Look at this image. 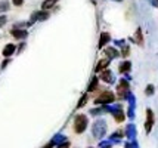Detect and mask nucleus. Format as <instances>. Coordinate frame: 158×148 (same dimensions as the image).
I'll return each mask as SVG.
<instances>
[{
  "instance_id": "obj_15",
  "label": "nucleus",
  "mask_w": 158,
  "mask_h": 148,
  "mask_svg": "<svg viewBox=\"0 0 158 148\" xmlns=\"http://www.w3.org/2000/svg\"><path fill=\"white\" fill-rule=\"evenodd\" d=\"M130 70V62H123L120 65V73H126Z\"/></svg>"
},
{
  "instance_id": "obj_11",
  "label": "nucleus",
  "mask_w": 158,
  "mask_h": 148,
  "mask_svg": "<svg viewBox=\"0 0 158 148\" xmlns=\"http://www.w3.org/2000/svg\"><path fill=\"white\" fill-rule=\"evenodd\" d=\"M110 42V34L108 33H102V37H101V42H99V48L102 49L106 43Z\"/></svg>"
},
{
  "instance_id": "obj_20",
  "label": "nucleus",
  "mask_w": 158,
  "mask_h": 148,
  "mask_svg": "<svg viewBox=\"0 0 158 148\" xmlns=\"http://www.w3.org/2000/svg\"><path fill=\"white\" fill-rule=\"evenodd\" d=\"M6 16H0V27H3V25H5V24H6Z\"/></svg>"
},
{
  "instance_id": "obj_24",
  "label": "nucleus",
  "mask_w": 158,
  "mask_h": 148,
  "mask_svg": "<svg viewBox=\"0 0 158 148\" xmlns=\"http://www.w3.org/2000/svg\"><path fill=\"white\" fill-rule=\"evenodd\" d=\"M7 62H9L7 59H6V61H3V64H2V68H5V67H6V65H7Z\"/></svg>"
},
{
  "instance_id": "obj_23",
  "label": "nucleus",
  "mask_w": 158,
  "mask_h": 148,
  "mask_svg": "<svg viewBox=\"0 0 158 148\" xmlns=\"http://www.w3.org/2000/svg\"><path fill=\"white\" fill-rule=\"evenodd\" d=\"M152 89H154L152 86H148V87H146V93H148V95H151V93H152Z\"/></svg>"
},
{
  "instance_id": "obj_4",
  "label": "nucleus",
  "mask_w": 158,
  "mask_h": 148,
  "mask_svg": "<svg viewBox=\"0 0 158 148\" xmlns=\"http://www.w3.org/2000/svg\"><path fill=\"white\" fill-rule=\"evenodd\" d=\"M117 92H118V96L120 98H124L126 95H127V92H129V83H127V80H121L117 86Z\"/></svg>"
},
{
  "instance_id": "obj_10",
  "label": "nucleus",
  "mask_w": 158,
  "mask_h": 148,
  "mask_svg": "<svg viewBox=\"0 0 158 148\" xmlns=\"http://www.w3.org/2000/svg\"><path fill=\"white\" fill-rule=\"evenodd\" d=\"M114 113V119H115V121H118V123H121L124 120V113L121 111V110H115V111H112Z\"/></svg>"
},
{
  "instance_id": "obj_19",
  "label": "nucleus",
  "mask_w": 158,
  "mask_h": 148,
  "mask_svg": "<svg viewBox=\"0 0 158 148\" xmlns=\"http://www.w3.org/2000/svg\"><path fill=\"white\" fill-rule=\"evenodd\" d=\"M58 148H69V142L64 141L62 144H59V147H58Z\"/></svg>"
},
{
  "instance_id": "obj_18",
  "label": "nucleus",
  "mask_w": 158,
  "mask_h": 148,
  "mask_svg": "<svg viewBox=\"0 0 158 148\" xmlns=\"http://www.w3.org/2000/svg\"><path fill=\"white\" fill-rule=\"evenodd\" d=\"M86 99H87V96H83V98L80 99V102L77 104V108H81V107L84 105V102H86Z\"/></svg>"
},
{
  "instance_id": "obj_16",
  "label": "nucleus",
  "mask_w": 158,
  "mask_h": 148,
  "mask_svg": "<svg viewBox=\"0 0 158 148\" xmlns=\"http://www.w3.org/2000/svg\"><path fill=\"white\" fill-rule=\"evenodd\" d=\"M7 9H9V3H7L6 0H2L0 2V12H5Z\"/></svg>"
},
{
  "instance_id": "obj_21",
  "label": "nucleus",
  "mask_w": 158,
  "mask_h": 148,
  "mask_svg": "<svg viewBox=\"0 0 158 148\" xmlns=\"http://www.w3.org/2000/svg\"><path fill=\"white\" fill-rule=\"evenodd\" d=\"M12 3H14L15 6H21L24 3V0H12Z\"/></svg>"
},
{
  "instance_id": "obj_8",
  "label": "nucleus",
  "mask_w": 158,
  "mask_h": 148,
  "mask_svg": "<svg viewBox=\"0 0 158 148\" xmlns=\"http://www.w3.org/2000/svg\"><path fill=\"white\" fill-rule=\"evenodd\" d=\"M15 52V46L14 44H6L5 49H3V57H10Z\"/></svg>"
},
{
  "instance_id": "obj_13",
  "label": "nucleus",
  "mask_w": 158,
  "mask_h": 148,
  "mask_svg": "<svg viewBox=\"0 0 158 148\" xmlns=\"http://www.w3.org/2000/svg\"><path fill=\"white\" fill-rule=\"evenodd\" d=\"M56 3V0H46L43 5H41V11H48L49 7H52Z\"/></svg>"
},
{
  "instance_id": "obj_22",
  "label": "nucleus",
  "mask_w": 158,
  "mask_h": 148,
  "mask_svg": "<svg viewBox=\"0 0 158 148\" xmlns=\"http://www.w3.org/2000/svg\"><path fill=\"white\" fill-rule=\"evenodd\" d=\"M127 53H129V46H124V48H123V55L126 57Z\"/></svg>"
},
{
  "instance_id": "obj_5",
  "label": "nucleus",
  "mask_w": 158,
  "mask_h": 148,
  "mask_svg": "<svg viewBox=\"0 0 158 148\" xmlns=\"http://www.w3.org/2000/svg\"><path fill=\"white\" fill-rule=\"evenodd\" d=\"M146 123H145V129H146V132H151L152 129V125H154V114H152L151 110H148L146 111Z\"/></svg>"
},
{
  "instance_id": "obj_17",
  "label": "nucleus",
  "mask_w": 158,
  "mask_h": 148,
  "mask_svg": "<svg viewBox=\"0 0 158 148\" xmlns=\"http://www.w3.org/2000/svg\"><path fill=\"white\" fill-rule=\"evenodd\" d=\"M98 86V78H93V82L90 83V86H89V92H92L93 91V87H96Z\"/></svg>"
},
{
  "instance_id": "obj_6",
  "label": "nucleus",
  "mask_w": 158,
  "mask_h": 148,
  "mask_svg": "<svg viewBox=\"0 0 158 148\" xmlns=\"http://www.w3.org/2000/svg\"><path fill=\"white\" fill-rule=\"evenodd\" d=\"M10 34L14 36L15 39H24L25 36H27V31L25 30H18V28H14L10 31Z\"/></svg>"
},
{
  "instance_id": "obj_12",
  "label": "nucleus",
  "mask_w": 158,
  "mask_h": 148,
  "mask_svg": "<svg viewBox=\"0 0 158 148\" xmlns=\"http://www.w3.org/2000/svg\"><path fill=\"white\" fill-rule=\"evenodd\" d=\"M108 65H110V61H108V59H102V61L96 65V68H95V70H96V71H102V70H105Z\"/></svg>"
},
{
  "instance_id": "obj_1",
  "label": "nucleus",
  "mask_w": 158,
  "mask_h": 148,
  "mask_svg": "<svg viewBox=\"0 0 158 148\" xmlns=\"http://www.w3.org/2000/svg\"><path fill=\"white\" fill-rule=\"evenodd\" d=\"M87 127V117L86 116H77L74 120V132L76 133H83Z\"/></svg>"
},
{
  "instance_id": "obj_2",
  "label": "nucleus",
  "mask_w": 158,
  "mask_h": 148,
  "mask_svg": "<svg viewBox=\"0 0 158 148\" xmlns=\"http://www.w3.org/2000/svg\"><path fill=\"white\" fill-rule=\"evenodd\" d=\"M112 101H114V93L106 91V92H102V95L95 99V104H111Z\"/></svg>"
},
{
  "instance_id": "obj_7",
  "label": "nucleus",
  "mask_w": 158,
  "mask_h": 148,
  "mask_svg": "<svg viewBox=\"0 0 158 148\" xmlns=\"http://www.w3.org/2000/svg\"><path fill=\"white\" fill-rule=\"evenodd\" d=\"M46 18H48V12H46V11H40V12H37V14H33V21H34V19L44 21Z\"/></svg>"
},
{
  "instance_id": "obj_9",
  "label": "nucleus",
  "mask_w": 158,
  "mask_h": 148,
  "mask_svg": "<svg viewBox=\"0 0 158 148\" xmlns=\"http://www.w3.org/2000/svg\"><path fill=\"white\" fill-rule=\"evenodd\" d=\"M101 78H102L103 82H108V83H111L112 82V74H111V71L110 70H105L101 74Z\"/></svg>"
},
{
  "instance_id": "obj_14",
  "label": "nucleus",
  "mask_w": 158,
  "mask_h": 148,
  "mask_svg": "<svg viewBox=\"0 0 158 148\" xmlns=\"http://www.w3.org/2000/svg\"><path fill=\"white\" fill-rule=\"evenodd\" d=\"M105 53H106V55H110L111 58H115V57H118L117 50H115V49H112V48H108V49L105 50Z\"/></svg>"
},
{
  "instance_id": "obj_3",
  "label": "nucleus",
  "mask_w": 158,
  "mask_h": 148,
  "mask_svg": "<svg viewBox=\"0 0 158 148\" xmlns=\"http://www.w3.org/2000/svg\"><path fill=\"white\" fill-rule=\"evenodd\" d=\"M105 129H106V126H105V123H103L102 120H101V121H96V123L93 125V136H95V138H102L103 133H105Z\"/></svg>"
}]
</instances>
